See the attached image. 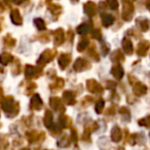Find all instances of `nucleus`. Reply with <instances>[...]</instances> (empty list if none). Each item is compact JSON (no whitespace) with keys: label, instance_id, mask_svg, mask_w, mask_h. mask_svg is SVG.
I'll return each mask as SVG.
<instances>
[{"label":"nucleus","instance_id":"obj_1","mask_svg":"<svg viewBox=\"0 0 150 150\" xmlns=\"http://www.w3.org/2000/svg\"><path fill=\"white\" fill-rule=\"evenodd\" d=\"M1 108L7 113V116H15L19 113V104L15 102L13 98L11 96L4 97L1 100Z\"/></svg>","mask_w":150,"mask_h":150},{"label":"nucleus","instance_id":"obj_2","mask_svg":"<svg viewBox=\"0 0 150 150\" xmlns=\"http://www.w3.org/2000/svg\"><path fill=\"white\" fill-rule=\"evenodd\" d=\"M56 56V50H46L40 54V58L39 60L37 61V64L39 66L43 67L45 64H47L48 62L54 60V57Z\"/></svg>","mask_w":150,"mask_h":150},{"label":"nucleus","instance_id":"obj_3","mask_svg":"<svg viewBox=\"0 0 150 150\" xmlns=\"http://www.w3.org/2000/svg\"><path fill=\"white\" fill-rule=\"evenodd\" d=\"M134 11V5L132 4V2L127 1V0H123V9H122V19L125 21H131L132 18H133Z\"/></svg>","mask_w":150,"mask_h":150},{"label":"nucleus","instance_id":"obj_4","mask_svg":"<svg viewBox=\"0 0 150 150\" xmlns=\"http://www.w3.org/2000/svg\"><path fill=\"white\" fill-rule=\"evenodd\" d=\"M42 73V70L39 67H34L32 65H27L25 68V75L26 77L31 79V78H37L39 77Z\"/></svg>","mask_w":150,"mask_h":150},{"label":"nucleus","instance_id":"obj_5","mask_svg":"<svg viewBox=\"0 0 150 150\" xmlns=\"http://www.w3.org/2000/svg\"><path fill=\"white\" fill-rule=\"evenodd\" d=\"M74 70L76 72H81V71L88 70L91 68V64L83 58H78L74 63Z\"/></svg>","mask_w":150,"mask_h":150},{"label":"nucleus","instance_id":"obj_6","mask_svg":"<svg viewBox=\"0 0 150 150\" xmlns=\"http://www.w3.org/2000/svg\"><path fill=\"white\" fill-rule=\"evenodd\" d=\"M86 88L93 94H102L104 91L102 86H100V83H98L95 79H88L86 81Z\"/></svg>","mask_w":150,"mask_h":150},{"label":"nucleus","instance_id":"obj_7","mask_svg":"<svg viewBox=\"0 0 150 150\" xmlns=\"http://www.w3.org/2000/svg\"><path fill=\"white\" fill-rule=\"evenodd\" d=\"M71 54H62L59 56L58 59V63H59V66L62 70H65V69L68 67V65L71 63Z\"/></svg>","mask_w":150,"mask_h":150},{"label":"nucleus","instance_id":"obj_8","mask_svg":"<svg viewBox=\"0 0 150 150\" xmlns=\"http://www.w3.org/2000/svg\"><path fill=\"white\" fill-rule=\"evenodd\" d=\"M50 105L54 110L56 111H61V112H64L65 107L63 106V103L58 97H52L50 99Z\"/></svg>","mask_w":150,"mask_h":150},{"label":"nucleus","instance_id":"obj_9","mask_svg":"<svg viewBox=\"0 0 150 150\" xmlns=\"http://www.w3.org/2000/svg\"><path fill=\"white\" fill-rule=\"evenodd\" d=\"M149 47H150V42L148 41V40H142V41L139 42V44H138L137 54L141 57H144L147 54Z\"/></svg>","mask_w":150,"mask_h":150},{"label":"nucleus","instance_id":"obj_10","mask_svg":"<svg viewBox=\"0 0 150 150\" xmlns=\"http://www.w3.org/2000/svg\"><path fill=\"white\" fill-rule=\"evenodd\" d=\"M83 11L86 16H88V17H94L97 13V6L94 2L88 1V2H86V4L83 5Z\"/></svg>","mask_w":150,"mask_h":150},{"label":"nucleus","instance_id":"obj_11","mask_svg":"<svg viewBox=\"0 0 150 150\" xmlns=\"http://www.w3.org/2000/svg\"><path fill=\"white\" fill-rule=\"evenodd\" d=\"M54 44L57 46L61 45V44L64 42L65 40V32L62 28L60 29H57L56 31H54Z\"/></svg>","mask_w":150,"mask_h":150},{"label":"nucleus","instance_id":"obj_12","mask_svg":"<svg viewBox=\"0 0 150 150\" xmlns=\"http://www.w3.org/2000/svg\"><path fill=\"white\" fill-rule=\"evenodd\" d=\"M43 106V102H42L41 98L38 94H35L31 99V109L33 110H40Z\"/></svg>","mask_w":150,"mask_h":150},{"label":"nucleus","instance_id":"obj_13","mask_svg":"<svg viewBox=\"0 0 150 150\" xmlns=\"http://www.w3.org/2000/svg\"><path fill=\"white\" fill-rule=\"evenodd\" d=\"M133 91H134V94L136 96L140 97V96H143L147 93V86L145 84L141 83V82H136L134 84V88H133Z\"/></svg>","mask_w":150,"mask_h":150},{"label":"nucleus","instance_id":"obj_14","mask_svg":"<svg viewBox=\"0 0 150 150\" xmlns=\"http://www.w3.org/2000/svg\"><path fill=\"white\" fill-rule=\"evenodd\" d=\"M136 24H137V26L140 28V30H141L142 32H146L148 29H149L150 22H149V20L146 19V18L140 17L136 20Z\"/></svg>","mask_w":150,"mask_h":150},{"label":"nucleus","instance_id":"obj_15","mask_svg":"<svg viewBox=\"0 0 150 150\" xmlns=\"http://www.w3.org/2000/svg\"><path fill=\"white\" fill-rule=\"evenodd\" d=\"M11 22H13V24H15V25L21 26L22 24H23V19H22V16H21V13H20L19 9L15 8L11 11Z\"/></svg>","mask_w":150,"mask_h":150},{"label":"nucleus","instance_id":"obj_16","mask_svg":"<svg viewBox=\"0 0 150 150\" xmlns=\"http://www.w3.org/2000/svg\"><path fill=\"white\" fill-rule=\"evenodd\" d=\"M111 74H112L116 79H121V78L123 77V75H125V71H123L122 67L119 66L118 64H116L111 69Z\"/></svg>","mask_w":150,"mask_h":150},{"label":"nucleus","instance_id":"obj_17","mask_svg":"<svg viewBox=\"0 0 150 150\" xmlns=\"http://www.w3.org/2000/svg\"><path fill=\"white\" fill-rule=\"evenodd\" d=\"M63 100L65 101L67 105H74L76 100H75V95L71 91H66L63 94Z\"/></svg>","mask_w":150,"mask_h":150},{"label":"nucleus","instance_id":"obj_18","mask_svg":"<svg viewBox=\"0 0 150 150\" xmlns=\"http://www.w3.org/2000/svg\"><path fill=\"white\" fill-rule=\"evenodd\" d=\"M122 48L125 50V52L127 54H132L134 52V47H133V43L129 38H123L122 40Z\"/></svg>","mask_w":150,"mask_h":150},{"label":"nucleus","instance_id":"obj_19","mask_svg":"<svg viewBox=\"0 0 150 150\" xmlns=\"http://www.w3.org/2000/svg\"><path fill=\"white\" fill-rule=\"evenodd\" d=\"M115 21V18L113 17L112 15H109V13H104L102 16V24L104 27L108 28L114 23Z\"/></svg>","mask_w":150,"mask_h":150},{"label":"nucleus","instance_id":"obj_20","mask_svg":"<svg viewBox=\"0 0 150 150\" xmlns=\"http://www.w3.org/2000/svg\"><path fill=\"white\" fill-rule=\"evenodd\" d=\"M43 122L44 125H45L47 129H52L54 127L52 125V113L50 112V110H46L45 111V114H44V118H43Z\"/></svg>","mask_w":150,"mask_h":150},{"label":"nucleus","instance_id":"obj_21","mask_svg":"<svg viewBox=\"0 0 150 150\" xmlns=\"http://www.w3.org/2000/svg\"><path fill=\"white\" fill-rule=\"evenodd\" d=\"M122 137V134H121V131L118 127H114L111 131V139H112L113 142H119Z\"/></svg>","mask_w":150,"mask_h":150},{"label":"nucleus","instance_id":"obj_22","mask_svg":"<svg viewBox=\"0 0 150 150\" xmlns=\"http://www.w3.org/2000/svg\"><path fill=\"white\" fill-rule=\"evenodd\" d=\"M13 60V57L11 56L9 52H3V54H1V56H0V64L3 65V66L8 65Z\"/></svg>","mask_w":150,"mask_h":150},{"label":"nucleus","instance_id":"obj_23","mask_svg":"<svg viewBox=\"0 0 150 150\" xmlns=\"http://www.w3.org/2000/svg\"><path fill=\"white\" fill-rule=\"evenodd\" d=\"M111 60L114 63H116V64H118L119 62H122V61L125 60V57H123L122 52H121L120 50H117L111 54Z\"/></svg>","mask_w":150,"mask_h":150},{"label":"nucleus","instance_id":"obj_24","mask_svg":"<svg viewBox=\"0 0 150 150\" xmlns=\"http://www.w3.org/2000/svg\"><path fill=\"white\" fill-rule=\"evenodd\" d=\"M91 30V25H88V23H84V24H81L79 25L77 28H76V32L78 34H86L88 32H90Z\"/></svg>","mask_w":150,"mask_h":150},{"label":"nucleus","instance_id":"obj_25","mask_svg":"<svg viewBox=\"0 0 150 150\" xmlns=\"http://www.w3.org/2000/svg\"><path fill=\"white\" fill-rule=\"evenodd\" d=\"M68 121H70V118H69L67 115H60L58 118V122H59V125H60L61 127H67L69 125V122Z\"/></svg>","mask_w":150,"mask_h":150},{"label":"nucleus","instance_id":"obj_26","mask_svg":"<svg viewBox=\"0 0 150 150\" xmlns=\"http://www.w3.org/2000/svg\"><path fill=\"white\" fill-rule=\"evenodd\" d=\"M88 45H90V41L86 38L81 39L79 41V43L77 44V50L78 52H83L84 50H86L88 47Z\"/></svg>","mask_w":150,"mask_h":150},{"label":"nucleus","instance_id":"obj_27","mask_svg":"<svg viewBox=\"0 0 150 150\" xmlns=\"http://www.w3.org/2000/svg\"><path fill=\"white\" fill-rule=\"evenodd\" d=\"M34 24H35L36 28H37L39 31H44V30L46 29V25H45V23H44V21L42 19H39V18L35 19V20H34Z\"/></svg>","mask_w":150,"mask_h":150},{"label":"nucleus","instance_id":"obj_28","mask_svg":"<svg viewBox=\"0 0 150 150\" xmlns=\"http://www.w3.org/2000/svg\"><path fill=\"white\" fill-rule=\"evenodd\" d=\"M48 11H50L54 16H59L61 13H62V7H61L60 5H57V4H50V7H48Z\"/></svg>","mask_w":150,"mask_h":150},{"label":"nucleus","instance_id":"obj_29","mask_svg":"<svg viewBox=\"0 0 150 150\" xmlns=\"http://www.w3.org/2000/svg\"><path fill=\"white\" fill-rule=\"evenodd\" d=\"M69 144H70V140H69V138L67 137V136H63V137L58 141V146L61 148L68 147Z\"/></svg>","mask_w":150,"mask_h":150},{"label":"nucleus","instance_id":"obj_30","mask_svg":"<svg viewBox=\"0 0 150 150\" xmlns=\"http://www.w3.org/2000/svg\"><path fill=\"white\" fill-rule=\"evenodd\" d=\"M40 135H41V134L37 135V132H36V131L28 132V133H27V139H28V141H29L30 143H33L34 141H36V140L39 138Z\"/></svg>","mask_w":150,"mask_h":150},{"label":"nucleus","instance_id":"obj_31","mask_svg":"<svg viewBox=\"0 0 150 150\" xmlns=\"http://www.w3.org/2000/svg\"><path fill=\"white\" fill-rule=\"evenodd\" d=\"M4 42H5V45L6 46L13 47V46H15V44H16V39H13L11 35H6L4 38Z\"/></svg>","mask_w":150,"mask_h":150},{"label":"nucleus","instance_id":"obj_32","mask_svg":"<svg viewBox=\"0 0 150 150\" xmlns=\"http://www.w3.org/2000/svg\"><path fill=\"white\" fill-rule=\"evenodd\" d=\"M106 4L110 9L115 11L118 7V1L117 0H106Z\"/></svg>","mask_w":150,"mask_h":150},{"label":"nucleus","instance_id":"obj_33","mask_svg":"<svg viewBox=\"0 0 150 150\" xmlns=\"http://www.w3.org/2000/svg\"><path fill=\"white\" fill-rule=\"evenodd\" d=\"M104 106H105L104 100H102V99H101V100H99L98 102H97V104H96V107H95V109H96V112L100 114V113L103 111V109H104Z\"/></svg>","mask_w":150,"mask_h":150},{"label":"nucleus","instance_id":"obj_34","mask_svg":"<svg viewBox=\"0 0 150 150\" xmlns=\"http://www.w3.org/2000/svg\"><path fill=\"white\" fill-rule=\"evenodd\" d=\"M139 125H143V127H150V116H147L145 118H142L139 120Z\"/></svg>","mask_w":150,"mask_h":150},{"label":"nucleus","instance_id":"obj_35","mask_svg":"<svg viewBox=\"0 0 150 150\" xmlns=\"http://www.w3.org/2000/svg\"><path fill=\"white\" fill-rule=\"evenodd\" d=\"M63 86H64V80H63L62 78H57V81L54 82L50 88H63Z\"/></svg>","mask_w":150,"mask_h":150},{"label":"nucleus","instance_id":"obj_36","mask_svg":"<svg viewBox=\"0 0 150 150\" xmlns=\"http://www.w3.org/2000/svg\"><path fill=\"white\" fill-rule=\"evenodd\" d=\"M88 54L92 56V58L94 59L95 61H99V54H97V52H96V50H95V46H93V48H91L90 50V52H88Z\"/></svg>","mask_w":150,"mask_h":150},{"label":"nucleus","instance_id":"obj_37","mask_svg":"<svg viewBox=\"0 0 150 150\" xmlns=\"http://www.w3.org/2000/svg\"><path fill=\"white\" fill-rule=\"evenodd\" d=\"M92 37L95 39H100L101 38V31L99 29H95L92 31Z\"/></svg>","mask_w":150,"mask_h":150},{"label":"nucleus","instance_id":"obj_38","mask_svg":"<svg viewBox=\"0 0 150 150\" xmlns=\"http://www.w3.org/2000/svg\"><path fill=\"white\" fill-rule=\"evenodd\" d=\"M71 140H72L74 143L77 142V133H76V129H74L71 132Z\"/></svg>","mask_w":150,"mask_h":150},{"label":"nucleus","instance_id":"obj_39","mask_svg":"<svg viewBox=\"0 0 150 150\" xmlns=\"http://www.w3.org/2000/svg\"><path fill=\"white\" fill-rule=\"evenodd\" d=\"M34 88H36V83H34V82H31V83L29 84V86L27 88V90H28L27 95H30V94H31V92L34 90Z\"/></svg>","mask_w":150,"mask_h":150},{"label":"nucleus","instance_id":"obj_40","mask_svg":"<svg viewBox=\"0 0 150 150\" xmlns=\"http://www.w3.org/2000/svg\"><path fill=\"white\" fill-rule=\"evenodd\" d=\"M101 50H102V54H104V56H106L109 52V46L106 45V44H103L102 47H101Z\"/></svg>","mask_w":150,"mask_h":150},{"label":"nucleus","instance_id":"obj_41","mask_svg":"<svg viewBox=\"0 0 150 150\" xmlns=\"http://www.w3.org/2000/svg\"><path fill=\"white\" fill-rule=\"evenodd\" d=\"M115 86V83H113L111 80H109L108 82H107V88H114Z\"/></svg>","mask_w":150,"mask_h":150},{"label":"nucleus","instance_id":"obj_42","mask_svg":"<svg viewBox=\"0 0 150 150\" xmlns=\"http://www.w3.org/2000/svg\"><path fill=\"white\" fill-rule=\"evenodd\" d=\"M107 114H110V115H113V114H114V110H113L112 107L108 109V111H107Z\"/></svg>","mask_w":150,"mask_h":150},{"label":"nucleus","instance_id":"obj_43","mask_svg":"<svg viewBox=\"0 0 150 150\" xmlns=\"http://www.w3.org/2000/svg\"><path fill=\"white\" fill-rule=\"evenodd\" d=\"M13 1L15 3H17V4H21V3H23L25 0H13Z\"/></svg>","mask_w":150,"mask_h":150},{"label":"nucleus","instance_id":"obj_44","mask_svg":"<svg viewBox=\"0 0 150 150\" xmlns=\"http://www.w3.org/2000/svg\"><path fill=\"white\" fill-rule=\"evenodd\" d=\"M146 7H147V9L150 11V0H147V1H146Z\"/></svg>","mask_w":150,"mask_h":150},{"label":"nucleus","instance_id":"obj_45","mask_svg":"<svg viewBox=\"0 0 150 150\" xmlns=\"http://www.w3.org/2000/svg\"><path fill=\"white\" fill-rule=\"evenodd\" d=\"M21 150H30L29 148H23V149H21Z\"/></svg>","mask_w":150,"mask_h":150},{"label":"nucleus","instance_id":"obj_46","mask_svg":"<svg viewBox=\"0 0 150 150\" xmlns=\"http://www.w3.org/2000/svg\"><path fill=\"white\" fill-rule=\"evenodd\" d=\"M4 1H5L6 3H9V1H11V0H4Z\"/></svg>","mask_w":150,"mask_h":150},{"label":"nucleus","instance_id":"obj_47","mask_svg":"<svg viewBox=\"0 0 150 150\" xmlns=\"http://www.w3.org/2000/svg\"><path fill=\"white\" fill-rule=\"evenodd\" d=\"M127 1H129V2H132V1H135V0H127Z\"/></svg>","mask_w":150,"mask_h":150},{"label":"nucleus","instance_id":"obj_48","mask_svg":"<svg viewBox=\"0 0 150 150\" xmlns=\"http://www.w3.org/2000/svg\"><path fill=\"white\" fill-rule=\"evenodd\" d=\"M72 1H76V2H77V1H78V0H72Z\"/></svg>","mask_w":150,"mask_h":150}]
</instances>
